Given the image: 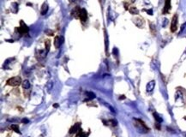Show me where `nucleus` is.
Returning a JSON list of instances; mask_svg holds the SVG:
<instances>
[{
  "label": "nucleus",
  "mask_w": 186,
  "mask_h": 137,
  "mask_svg": "<svg viewBox=\"0 0 186 137\" xmlns=\"http://www.w3.org/2000/svg\"><path fill=\"white\" fill-rule=\"evenodd\" d=\"M22 122L23 123V124H28L29 121H28V119H27V118H23L22 120Z\"/></svg>",
  "instance_id": "18"
},
{
  "label": "nucleus",
  "mask_w": 186,
  "mask_h": 137,
  "mask_svg": "<svg viewBox=\"0 0 186 137\" xmlns=\"http://www.w3.org/2000/svg\"><path fill=\"white\" fill-rule=\"evenodd\" d=\"M10 129H13V130L15 131V132L18 133V134H21L20 130H19V128H18V126H17V125H15V124H12V125L10 126Z\"/></svg>",
  "instance_id": "13"
},
{
  "label": "nucleus",
  "mask_w": 186,
  "mask_h": 137,
  "mask_svg": "<svg viewBox=\"0 0 186 137\" xmlns=\"http://www.w3.org/2000/svg\"><path fill=\"white\" fill-rule=\"evenodd\" d=\"M64 42V39L59 36H56L54 39V46L56 48H59V46H61V44Z\"/></svg>",
  "instance_id": "7"
},
{
  "label": "nucleus",
  "mask_w": 186,
  "mask_h": 137,
  "mask_svg": "<svg viewBox=\"0 0 186 137\" xmlns=\"http://www.w3.org/2000/svg\"><path fill=\"white\" fill-rule=\"evenodd\" d=\"M48 11V5L46 3H44L42 4V7H41V10H40V13L41 15H46Z\"/></svg>",
  "instance_id": "9"
},
{
  "label": "nucleus",
  "mask_w": 186,
  "mask_h": 137,
  "mask_svg": "<svg viewBox=\"0 0 186 137\" xmlns=\"http://www.w3.org/2000/svg\"><path fill=\"white\" fill-rule=\"evenodd\" d=\"M58 105H57V104H56V105H54V107H58Z\"/></svg>",
  "instance_id": "24"
},
{
  "label": "nucleus",
  "mask_w": 186,
  "mask_h": 137,
  "mask_svg": "<svg viewBox=\"0 0 186 137\" xmlns=\"http://www.w3.org/2000/svg\"><path fill=\"white\" fill-rule=\"evenodd\" d=\"M22 87H23L24 89H28V88L30 87V86H31L30 82H29L27 80H25V81H22Z\"/></svg>",
  "instance_id": "10"
},
{
  "label": "nucleus",
  "mask_w": 186,
  "mask_h": 137,
  "mask_svg": "<svg viewBox=\"0 0 186 137\" xmlns=\"http://www.w3.org/2000/svg\"><path fill=\"white\" fill-rule=\"evenodd\" d=\"M154 87H155V81H151L146 86V89L147 92H152L154 90Z\"/></svg>",
  "instance_id": "8"
},
{
  "label": "nucleus",
  "mask_w": 186,
  "mask_h": 137,
  "mask_svg": "<svg viewBox=\"0 0 186 137\" xmlns=\"http://www.w3.org/2000/svg\"><path fill=\"white\" fill-rule=\"evenodd\" d=\"M22 81L20 76H15V77L10 78V79L7 81V85L11 86V87H17L20 84H22Z\"/></svg>",
  "instance_id": "1"
},
{
  "label": "nucleus",
  "mask_w": 186,
  "mask_h": 137,
  "mask_svg": "<svg viewBox=\"0 0 186 137\" xmlns=\"http://www.w3.org/2000/svg\"><path fill=\"white\" fill-rule=\"evenodd\" d=\"M154 118H155V120H156V122L157 123H161L162 122V118L161 117H159V116L158 115L157 113H154Z\"/></svg>",
  "instance_id": "15"
},
{
  "label": "nucleus",
  "mask_w": 186,
  "mask_h": 137,
  "mask_svg": "<svg viewBox=\"0 0 186 137\" xmlns=\"http://www.w3.org/2000/svg\"><path fill=\"white\" fill-rule=\"evenodd\" d=\"M20 27H18V32L20 33L21 34H27L28 32V27L24 23L23 21H21L20 22Z\"/></svg>",
  "instance_id": "2"
},
{
  "label": "nucleus",
  "mask_w": 186,
  "mask_h": 137,
  "mask_svg": "<svg viewBox=\"0 0 186 137\" xmlns=\"http://www.w3.org/2000/svg\"><path fill=\"white\" fill-rule=\"evenodd\" d=\"M87 95H88V98H89V100H92V99L95 98V94L93 93H91V92H88L87 93Z\"/></svg>",
  "instance_id": "16"
},
{
  "label": "nucleus",
  "mask_w": 186,
  "mask_h": 137,
  "mask_svg": "<svg viewBox=\"0 0 186 137\" xmlns=\"http://www.w3.org/2000/svg\"><path fill=\"white\" fill-rule=\"evenodd\" d=\"M170 10H171V0H166L165 7L164 9H163V14H164V15L167 14Z\"/></svg>",
  "instance_id": "6"
},
{
  "label": "nucleus",
  "mask_w": 186,
  "mask_h": 137,
  "mask_svg": "<svg viewBox=\"0 0 186 137\" xmlns=\"http://www.w3.org/2000/svg\"><path fill=\"white\" fill-rule=\"evenodd\" d=\"M185 27H186V22H185V24H184V25H182V27H181V31H180V32H182V31H183L184 29L185 28Z\"/></svg>",
  "instance_id": "21"
},
{
  "label": "nucleus",
  "mask_w": 186,
  "mask_h": 137,
  "mask_svg": "<svg viewBox=\"0 0 186 137\" xmlns=\"http://www.w3.org/2000/svg\"><path fill=\"white\" fill-rule=\"evenodd\" d=\"M53 82L52 81H49L47 82V84H46V88H47V91L48 92L51 91V89L53 88Z\"/></svg>",
  "instance_id": "14"
},
{
  "label": "nucleus",
  "mask_w": 186,
  "mask_h": 137,
  "mask_svg": "<svg viewBox=\"0 0 186 137\" xmlns=\"http://www.w3.org/2000/svg\"><path fill=\"white\" fill-rule=\"evenodd\" d=\"M79 18L81 22H86L87 18H88V13H87V10L85 9H80L79 10Z\"/></svg>",
  "instance_id": "4"
},
{
  "label": "nucleus",
  "mask_w": 186,
  "mask_h": 137,
  "mask_svg": "<svg viewBox=\"0 0 186 137\" xmlns=\"http://www.w3.org/2000/svg\"><path fill=\"white\" fill-rule=\"evenodd\" d=\"M80 127H81V124L76 123V124L70 129V130H69V134H76V132H81V129Z\"/></svg>",
  "instance_id": "5"
},
{
  "label": "nucleus",
  "mask_w": 186,
  "mask_h": 137,
  "mask_svg": "<svg viewBox=\"0 0 186 137\" xmlns=\"http://www.w3.org/2000/svg\"><path fill=\"white\" fill-rule=\"evenodd\" d=\"M87 136H88V135H87L86 133H83V132L80 135V137H87Z\"/></svg>",
  "instance_id": "20"
},
{
  "label": "nucleus",
  "mask_w": 186,
  "mask_h": 137,
  "mask_svg": "<svg viewBox=\"0 0 186 137\" xmlns=\"http://www.w3.org/2000/svg\"><path fill=\"white\" fill-rule=\"evenodd\" d=\"M129 11H130V13L132 14V15H138L139 14V10H137L135 7H130V8L129 9Z\"/></svg>",
  "instance_id": "11"
},
{
  "label": "nucleus",
  "mask_w": 186,
  "mask_h": 137,
  "mask_svg": "<svg viewBox=\"0 0 186 137\" xmlns=\"http://www.w3.org/2000/svg\"><path fill=\"white\" fill-rule=\"evenodd\" d=\"M45 46H46V51L48 52L50 51V47H51V40L50 39H46V41H45Z\"/></svg>",
  "instance_id": "12"
},
{
  "label": "nucleus",
  "mask_w": 186,
  "mask_h": 137,
  "mask_svg": "<svg viewBox=\"0 0 186 137\" xmlns=\"http://www.w3.org/2000/svg\"><path fill=\"white\" fill-rule=\"evenodd\" d=\"M104 105H106V107H108V108L110 109V110L112 111V112H115V111H114V109L112 108V107L110 105H108V104H106V102H104Z\"/></svg>",
  "instance_id": "17"
},
{
  "label": "nucleus",
  "mask_w": 186,
  "mask_h": 137,
  "mask_svg": "<svg viewBox=\"0 0 186 137\" xmlns=\"http://www.w3.org/2000/svg\"><path fill=\"white\" fill-rule=\"evenodd\" d=\"M146 11H147V13L149 14V15H153V10H146Z\"/></svg>",
  "instance_id": "22"
},
{
  "label": "nucleus",
  "mask_w": 186,
  "mask_h": 137,
  "mask_svg": "<svg viewBox=\"0 0 186 137\" xmlns=\"http://www.w3.org/2000/svg\"><path fill=\"white\" fill-rule=\"evenodd\" d=\"M177 26H178V15L175 14L173 17V20H172V24H171V31L173 33L176 32L177 31Z\"/></svg>",
  "instance_id": "3"
},
{
  "label": "nucleus",
  "mask_w": 186,
  "mask_h": 137,
  "mask_svg": "<svg viewBox=\"0 0 186 137\" xmlns=\"http://www.w3.org/2000/svg\"><path fill=\"white\" fill-rule=\"evenodd\" d=\"M113 54L115 55V56H118V50H117V48H114V49H113Z\"/></svg>",
  "instance_id": "19"
},
{
  "label": "nucleus",
  "mask_w": 186,
  "mask_h": 137,
  "mask_svg": "<svg viewBox=\"0 0 186 137\" xmlns=\"http://www.w3.org/2000/svg\"><path fill=\"white\" fill-rule=\"evenodd\" d=\"M121 99H123V100H124V99H125V97L124 96V95H122V97H120V100H121Z\"/></svg>",
  "instance_id": "23"
}]
</instances>
